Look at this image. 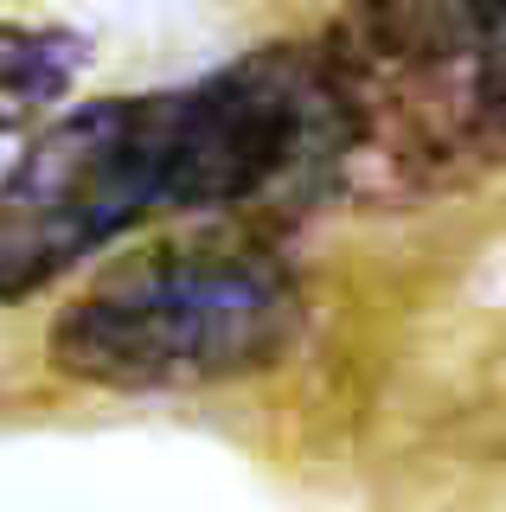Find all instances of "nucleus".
I'll return each mask as SVG.
<instances>
[{"mask_svg": "<svg viewBox=\"0 0 506 512\" xmlns=\"http://www.w3.org/2000/svg\"><path fill=\"white\" fill-rule=\"evenodd\" d=\"M359 148L346 39L263 45L199 84L77 103L0 173V301L52 288L154 218L340 192Z\"/></svg>", "mask_w": 506, "mask_h": 512, "instance_id": "nucleus-1", "label": "nucleus"}, {"mask_svg": "<svg viewBox=\"0 0 506 512\" xmlns=\"http://www.w3.org/2000/svg\"><path fill=\"white\" fill-rule=\"evenodd\" d=\"M302 282L250 237H173L116 263L52 320V365L122 397L257 378L302 340Z\"/></svg>", "mask_w": 506, "mask_h": 512, "instance_id": "nucleus-2", "label": "nucleus"}, {"mask_svg": "<svg viewBox=\"0 0 506 512\" xmlns=\"http://www.w3.org/2000/svg\"><path fill=\"white\" fill-rule=\"evenodd\" d=\"M84 39L65 26H7L0 20V128L45 116L71 77L84 71Z\"/></svg>", "mask_w": 506, "mask_h": 512, "instance_id": "nucleus-3", "label": "nucleus"}, {"mask_svg": "<svg viewBox=\"0 0 506 512\" xmlns=\"http://www.w3.org/2000/svg\"><path fill=\"white\" fill-rule=\"evenodd\" d=\"M468 84H474V96H481V109H487V122H494V135L506 141V0H494V20H487L481 45H474Z\"/></svg>", "mask_w": 506, "mask_h": 512, "instance_id": "nucleus-4", "label": "nucleus"}]
</instances>
